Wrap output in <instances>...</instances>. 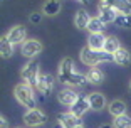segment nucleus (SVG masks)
Masks as SVG:
<instances>
[{"label": "nucleus", "instance_id": "nucleus-1", "mask_svg": "<svg viewBox=\"0 0 131 128\" xmlns=\"http://www.w3.org/2000/svg\"><path fill=\"white\" fill-rule=\"evenodd\" d=\"M59 81L67 86H86L88 78L84 74H79L74 71V61L71 57H64L59 64Z\"/></svg>", "mask_w": 131, "mask_h": 128}, {"label": "nucleus", "instance_id": "nucleus-2", "mask_svg": "<svg viewBox=\"0 0 131 128\" xmlns=\"http://www.w3.org/2000/svg\"><path fill=\"white\" fill-rule=\"evenodd\" d=\"M81 61L84 62L86 66H97V64H101V62H108V61H113V56L108 54L106 51H93L89 49L88 46L84 47V49L81 51Z\"/></svg>", "mask_w": 131, "mask_h": 128}, {"label": "nucleus", "instance_id": "nucleus-3", "mask_svg": "<svg viewBox=\"0 0 131 128\" xmlns=\"http://www.w3.org/2000/svg\"><path fill=\"white\" fill-rule=\"evenodd\" d=\"M14 94H15L17 101H19L24 108H29V110H34L35 108L34 88L29 86L27 83H20V84H17L15 89H14Z\"/></svg>", "mask_w": 131, "mask_h": 128}, {"label": "nucleus", "instance_id": "nucleus-4", "mask_svg": "<svg viewBox=\"0 0 131 128\" xmlns=\"http://www.w3.org/2000/svg\"><path fill=\"white\" fill-rule=\"evenodd\" d=\"M20 76H22L24 83H27L29 86H32V88L37 89V83H39V76H40V73H39V66L37 62L30 61L27 62L25 66L22 67V71H20Z\"/></svg>", "mask_w": 131, "mask_h": 128}, {"label": "nucleus", "instance_id": "nucleus-5", "mask_svg": "<svg viewBox=\"0 0 131 128\" xmlns=\"http://www.w3.org/2000/svg\"><path fill=\"white\" fill-rule=\"evenodd\" d=\"M47 121L46 113L40 111V110L34 108V110H27V113L24 115V123L27 126H40Z\"/></svg>", "mask_w": 131, "mask_h": 128}, {"label": "nucleus", "instance_id": "nucleus-6", "mask_svg": "<svg viewBox=\"0 0 131 128\" xmlns=\"http://www.w3.org/2000/svg\"><path fill=\"white\" fill-rule=\"evenodd\" d=\"M42 49H44V46L39 42L37 39H29V41H25V42L22 44V54L25 56V57H29V59H32L37 54H40Z\"/></svg>", "mask_w": 131, "mask_h": 128}, {"label": "nucleus", "instance_id": "nucleus-7", "mask_svg": "<svg viewBox=\"0 0 131 128\" xmlns=\"http://www.w3.org/2000/svg\"><path fill=\"white\" fill-rule=\"evenodd\" d=\"M57 123L62 125V128H76V126H81L82 121L79 116H76L72 111L69 113H59L57 115Z\"/></svg>", "mask_w": 131, "mask_h": 128}, {"label": "nucleus", "instance_id": "nucleus-8", "mask_svg": "<svg viewBox=\"0 0 131 128\" xmlns=\"http://www.w3.org/2000/svg\"><path fill=\"white\" fill-rule=\"evenodd\" d=\"M97 12H99V19L103 20L104 24H111V22H114L116 20V17H118V12L114 10L113 7H109L106 2H101L99 4V7H97Z\"/></svg>", "mask_w": 131, "mask_h": 128}, {"label": "nucleus", "instance_id": "nucleus-9", "mask_svg": "<svg viewBox=\"0 0 131 128\" xmlns=\"http://www.w3.org/2000/svg\"><path fill=\"white\" fill-rule=\"evenodd\" d=\"M89 108H91V105H89V98L84 96V94H79V96H77V100H76V103L71 106V111H72L76 116L81 118Z\"/></svg>", "mask_w": 131, "mask_h": 128}, {"label": "nucleus", "instance_id": "nucleus-10", "mask_svg": "<svg viewBox=\"0 0 131 128\" xmlns=\"http://www.w3.org/2000/svg\"><path fill=\"white\" fill-rule=\"evenodd\" d=\"M5 35H7V39L10 41L14 46H17V44H22L24 41H25V29H24L22 25H14Z\"/></svg>", "mask_w": 131, "mask_h": 128}, {"label": "nucleus", "instance_id": "nucleus-11", "mask_svg": "<svg viewBox=\"0 0 131 128\" xmlns=\"http://www.w3.org/2000/svg\"><path fill=\"white\" fill-rule=\"evenodd\" d=\"M54 86V78L50 74H40L37 83V91H40L42 94H49L50 89Z\"/></svg>", "mask_w": 131, "mask_h": 128}, {"label": "nucleus", "instance_id": "nucleus-12", "mask_svg": "<svg viewBox=\"0 0 131 128\" xmlns=\"http://www.w3.org/2000/svg\"><path fill=\"white\" fill-rule=\"evenodd\" d=\"M77 96H79V94L74 93L72 89H69V88H66V89H62V91H59V94H57L59 103H61V105H64V106H72L74 103H76Z\"/></svg>", "mask_w": 131, "mask_h": 128}, {"label": "nucleus", "instance_id": "nucleus-13", "mask_svg": "<svg viewBox=\"0 0 131 128\" xmlns=\"http://www.w3.org/2000/svg\"><path fill=\"white\" fill-rule=\"evenodd\" d=\"M106 39H108V37H104V34H89L88 47L93 49V51H104Z\"/></svg>", "mask_w": 131, "mask_h": 128}, {"label": "nucleus", "instance_id": "nucleus-14", "mask_svg": "<svg viewBox=\"0 0 131 128\" xmlns=\"http://www.w3.org/2000/svg\"><path fill=\"white\" fill-rule=\"evenodd\" d=\"M106 4L113 7L118 14H131V2L129 0H106Z\"/></svg>", "mask_w": 131, "mask_h": 128}, {"label": "nucleus", "instance_id": "nucleus-15", "mask_svg": "<svg viewBox=\"0 0 131 128\" xmlns=\"http://www.w3.org/2000/svg\"><path fill=\"white\" fill-rule=\"evenodd\" d=\"M89 105H91V110H94V111H101V110H104V106H106V96L101 93H91L89 94Z\"/></svg>", "mask_w": 131, "mask_h": 128}, {"label": "nucleus", "instance_id": "nucleus-16", "mask_svg": "<svg viewBox=\"0 0 131 128\" xmlns=\"http://www.w3.org/2000/svg\"><path fill=\"white\" fill-rule=\"evenodd\" d=\"M113 62L119 64V66H128V64L131 62V54H129V51L124 49V47H119V49H118L114 54H113Z\"/></svg>", "mask_w": 131, "mask_h": 128}, {"label": "nucleus", "instance_id": "nucleus-17", "mask_svg": "<svg viewBox=\"0 0 131 128\" xmlns=\"http://www.w3.org/2000/svg\"><path fill=\"white\" fill-rule=\"evenodd\" d=\"M42 12L49 17L57 15L59 12H61V2H59V0H47L46 4H44V7H42Z\"/></svg>", "mask_w": 131, "mask_h": 128}, {"label": "nucleus", "instance_id": "nucleus-18", "mask_svg": "<svg viewBox=\"0 0 131 128\" xmlns=\"http://www.w3.org/2000/svg\"><path fill=\"white\" fill-rule=\"evenodd\" d=\"M109 113H111L113 116H121V115H126V103L121 100H114L109 103Z\"/></svg>", "mask_w": 131, "mask_h": 128}, {"label": "nucleus", "instance_id": "nucleus-19", "mask_svg": "<svg viewBox=\"0 0 131 128\" xmlns=\"http://www.w3.org/2000/svg\"><path fill=\"white\" fill-rule=\"evenodd\" d=\"M89 20H91V17L88 15V12L86 10H79L76 14V17H74V25H76L77 29H88Z\"/></svg>", "mask_w": 131, "mask_h": 128}, {"label": "nucleus", "instance_id": "nucleus-20", "mask_svg": "<svg viewBox=\"0 0 131 128\" xmlns=\"http://www.w3.org/2000/svg\"><path fill=\"white\" fill-rule=\"evenodd\" d=\"M104 25H106V24H104L99 17H91L89 25H88V31H89V34H103Z\"/></svg>", "mask_w": 131, "mask_h": 128}, {"label": "nucleus", "instance_id": "nucleus-21", "mask_svg": "<svg viewBox=\"0 0 131 128\" xmlns=\"http://www.w3.org/2000/svg\"><path fill=\"white\" fill-rule=\"evenodd\" d=\"M0 52H2V57L4 59L12 57V54H14V44L7 39V35H4L2 41H0Z\"/></svg>", "mask_w": 131, "mask_h": 128}, {"label": "nucleus", "instance_id": "nucleus-22", "mask_svg": "<svg viewBox=\"0 0 131 128\" xmlns=\"http://www.w3.org/2000/svg\"><path fill=\"white\" fill-rule=\"evenodd\" d=\"M86 78H88V83H91V84H99L104 79V74H103V71L97 69V67H91V69L88 71V74H86Z\"/></svg>", "mask_w": 131, "mask_h": 128}, {"label": "nucleus", "instance_id": "nucleus-23", "mask_svg": "<svg viewBox=\"0 0 131 128\" xmlns=\"http://www.w3.org/2000/svg\"><path fill=\"white\" fill-rule=\"evenodd\" d=\"M121 47V44H119V41L116 39V37H108V39H106V44H104V51H106V52H108V54H114L116 51L119 49Z\"/></svg>", "mask_w": 131, "mask_h": 128}, {"label": "nucleus", "instance_id": "nucleus-24", "mask_svg": "<svg viewBox=\"0 0 131 128\" xmlns=\"http://www.w3.org/2000/svg\"><path fill=\"white\" fill-rule=\"evenodd\" d=\"M113 126L114 128H131V116H128V115L116 116L113 120Z\"/></svg>", "mask_w": 131, "mask_h": 128}, {"label": "nucleus", "instance_id": "nucleus-25", "mask_svg": "<svg viewBox=\"0 0 131 128\" xmlns=\"http://www.w3.org/2000/svg\"><path fill=\"white\" fill-rule=\"evenodd\" d=\"M114 24L118 25V27L129 29V27H131V14H129V15H128V14H118Z\"/></svg>", "mask_w": 131, "mask_h": 128}, {"label": "nucleus", "instance_id": "nucleus-26", "mask_svg": "<svg viewBox=\"0 0 131 128\" xmlns=\"http://www.w3.org/2000/svg\"><path fill=\"white\" fill-rule=\"evenodd\" d=\"M40 19H42V15H40V14H34V15H30V20H32L34 24H35V22L39 24V22H40Z\"/></svg>", "mask_w": 131, "mask_h": 128}, {"label": "nucleus", "instance_id": "nucleus-27", "mask_svg": "<svg viewBox=\"0 0 131 128\" xmlns=\"http://www.w3.org/2000/svg\"><path fill=\"white\" fill-rule=\"evenodd\" d=\"M0 121H2V128H8V121H7V118H5V116L0 118Z\"/></svg>", "mask_w": 131, "mask_h": 128}, {"label": "nucleus", "instance_id": "nucleus-28", "mask_svg": "<svg viewBox=\"0 0 131 128\" xmlns=\"http://www.w3.org/2000/svg\"><path fill=\"white\" fill-rule=\"evenodd\" d=\"M99 128H114V126H111V125H103V126H99Z\"/></svg>", "mask_w": 131, "mask_h": 128}, {"label": "nucleus", "instance_id": "nucleus-29", "mask_svg": "<svg viewBox=\"0 0 131 128\" xmlns=\"http://www.w3.org/2000/svg\"><path fill=\"white\" fill-rule=\"evenodd\" d=\"M54 128H62V125H61V123H57V125H56Z\"/></svg>", "mask_w": 131, "mask_h": 128}, {"label": "nucleus", "instance_id": "nucleus-30", "mask_svg": "<svg viewBox=\"0 0 131 128\" xmlns=\"http://www.w3.org/2000/svg\"><path fill=\"white\" fill-rule=\"evenodd\" d=\"M79 2H82V4H86V2H88V0H79Z\"/></svg>", "mask_w": 131, "mask_h": 128}, {"label": "nucleus", "instance_id": "nucleus-31", "mask_svg": "<svg viewBox=\"0 0 131 128\" xmlns=\"http://www.w3.org/2000/svg\"><path fill=\"white\" fill-rule=\"evenodd\" d=\"M76 128H84V126H82V125H81V126H76Z\"/></svg>", "mask_w": 131, "mask_h": 128}, {"label": "nucleus", "instance_id": "nucleus-32", "mask_svg": "<svg viewBox=\"0 0 131 128\" xmlns=\"http://www.w3.org/2000/svg\"><path fill=\"white\" fill-rule=\"evenodd\" d=\"M129 91H131V84H129Z\"/></svg>", "mask_w": 131, "mask_h": 128}, {"label": "nucleus", "instance_id": "nucleus-33", "mask_svg": "<svg viewBox=\"0 0 131 128\" xmlns=\"http://www.w3.org/2000/svg\"><path fill=\"white\" fill-rule=\"evenodd\" d=\"M101 2H106V0H101Z\"/></svg>", "mask_w": 131, "mask_h": 128}]
</instances>
